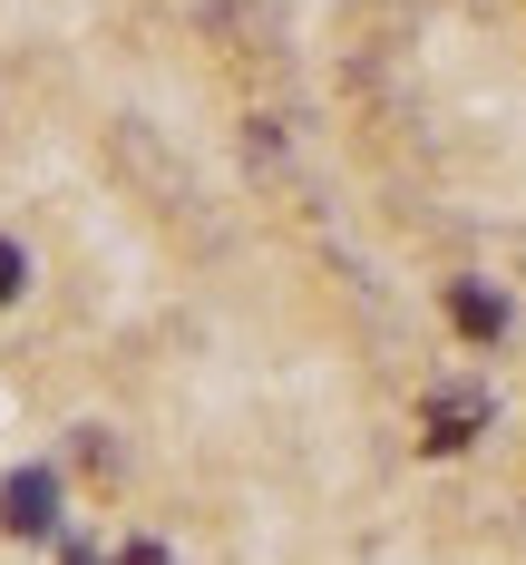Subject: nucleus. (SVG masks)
Returning <instances> with one entry per match:
<instances>
[{"instance_id":"nucleus-4","label":"nucleus","mask_w":526,"mask_h":565,"mask_svg":"<svg viewBox=\"0 0 526 565\" xmlns=\"http://www.w3.org/2000/svg\"><path fill=\"white\" fill-rule=\"evenodd\" d=\"M20 282H30V264H20V244L0 234V302H20Z\"/></svg>"},{"instance_id":"nucleus-3","label":"nucleus","mask_w":526,"mask_h":565,"mask_svg":"<svg viewBox=\"0 0 526 565\" xmlns=\"http://www.w3.org/2000/svg\"><path fill=\"white\" fill-rule=\"evenodd\" d=\"M449 322H459L468 341H497L507 332V302H497L487 282H449Z\"/></svg>"},{"instance_id":"nucleus-6","label":"nucleus","mask_w":526,"mask_h":565,"mask_svg":"<svg viewBox=\"0 0 526 565\" xmlns=\"http://www.w3.org/2000/svg\"><path fill=\"white\" fill-rule=\"evenodd\" d=\"M58 565H108V556H88V546H68V556H58Z\"/></svg>"},{"instance_id":"nucleus-1","label":"nucleus","mask_w":526,"mask_h":565,"mask_svg":"<svg viewBox=\"0 0 526 565\" xmlns=\"http://www.w3.org/2000/svg\"><path fill=\"white\" fill-rule=\"evenodd\" d=\"M0 526H10V536H50V526H58V468H10Z\"/></svg>"},{"instance_id":"nucleus-5","label":"nucleus","mask_w":526,"mask_h":565,"mask_svg":"<svg viewBox=\"0 0 526 565\" xmlns=\"http://www.w3.org/2000/svg\"><path fill=\"white\" fill-rule=\"evenodd\" d=\"M117 565H175V556H167V546H157V536H137V546H127V556H117Z\"/></svg>"},{"instance_id":"nucleus-2","label":"nucleus","mask_w":526,"mask_h":565,"mask_svg":"<svg viewBox=\"0 0 526 565\" xmlns=\"http://www.w3.org/2000/svg\"><path fill=\"white\" fill-rule=\"evenodd\" d=\"M477 429H487V391H439V399H429V449H439V458L468 449Z\"/></svg>"}]
</instances>
